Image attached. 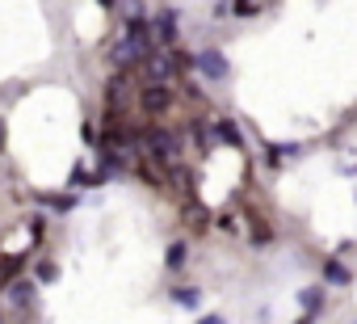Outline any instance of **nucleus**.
<instances>
[{"label": "nucleus", "instance_id": "nucleus-1", "mask_svg": "<svg viewBox=\"0 0 357 324\" xmlns=\"http://www.w3.org/2000/svg\"><path fill=\"white\" fill-rule=\"evenodd\" d=\"M194 72H198L202 80H227V76H231V64H227V55H223V51L206 47V51H198V55H194Z\"/></svg>", "mask_w": 357, "mask_h": 324}, {"label": "nucleus", "instance_id": "nucleus-2", "mask_svg": "<svg viewBox=\"0 0 357 324\" xmlns=\"http://www.w3.org/2000/svg\"><path fill=\"white\" fill-rule=\"evenodd\" d=\"M151 34H155L160 47H172L176 38H181V13H176V9H160L151 17Z\"/></svg>", "mask_w": 357, "mask_h": 324}, {"label": "nucleus", "instance_id": "nucleus-3", "mask_svg": "<svg viewBox=\"0 0 357 324\" xmlns=\"http://www.w3.org/2000/svg\"><path fill=\"white\" fill-rule=\"evenodd\" d=\"M143 143H147V152H151V156H160V160H176V152H181V139H176L172 131H164V126L147 131V135H143Z\"/></svg>", "mask_w": 357, "mask_h": 324}, {"label": "nucleus", "instance_id": "nucleus-4", "mask_svg": "<svg viewBox=\"0 0 357 324\" xmlns=\"http://www.w3.org/2000/svg\"><path fill=\"white\" fill-rule=\"evenodd\" d=\"M176 68H181V64H176L172 51H151V59H147V76H151V84H168Z\"/></svg>", "mask_w": 357, "mask_h": 324}, {"label": "nucleus", "instance_id": "nucleus-5", "mask_svg": "<svg viewBox=\"0 0 357 324\" xmlns=\"http://www.w3.org/2000/svg\"><path fill=\"white\" fill-rule=\"evenodd\" d=\"M139 105H143L147 114H164V110L172 105V89H168V84H147V89H143V101H139Z\"/></svg>", "mask_w": 357, "mask_h": 324}, {"label": "nucleus", "instance_id": "nucleus-6", "mask_svg": "<svg viewBox=\"0 0 357 324\" xmlns=\"http://www.w3.org/2000/svg\"><path fill=\"white\" fill-rule=\"evenodd\" d=\"M324 282H328V286H349L353 274H349V265H344L340 257H328V261H324Z\"/></svg>", "mask_w": 357, "mask_h": 324}, {"label": "nucleus", "instance_id": "nucleus-7", "mask_svg": "<svg viewBox=\"0 0 357 324\" xmlns=\"http://www.w3.org/2000/svg\"><path fill=\"white\" fill-rule=\"evenodd\" d=\"M298 303H303L307 320L319 316V307H324V286H303V290H298Z\"/></svg>", "mask_w": 357, "mask_h": 324}, {"label": "nucleus", "instance_id": "nucleus-8", "mask_svg": "<svg viewBox=\"0 0 357 324\" xmlns=\"http://www.w3.org/2000/svg\"><path fill=\"white\" fill-rule=\"evenodd\" d=\"M185 257H190V244H185V240H172L168 253H164V265L176 274V270H185Z\"/></svg>", "mask_w": 357, "mask_h": 324}, {"label": "nucleus", "instance_id": "nucleus-9", "mask_svg": "<svg viewBox=\"0 0 357 324\" xmlns=\"http://www.w3.org/2000/svg\"><path fill=\"white\" fill-rule=\"evenodd\" d=\"M172 303H176V307H185V311H198L202 290H198V286H176V290H172Z\"/></svg>", "mask_w": 357, "mask_h": 324}, {"label": "nucleus", "instance_id": "nucleus-10", "mask_svg": "<svg viewBox=\"0 0 357 324\" xmlns=\"http://www.w3.org/2000/svg\"><path fill=\"white\" fill-rule=\"evenodd\" d=\"M215 135H219L223 143H231V147H240V143H244L240 126H236V122H227V118H219V122H215Z\"/></svg>", "mask_w": 357, "mask_h": 324}, {"label": "nucleus", "instance_id": "nucleus-11", "mask_svg": "<svg viewBox=\"0 0 357 324\" xmlns=\"http://www.w3.org/2000/svg\"><path fill=\"white\" fill-rule=\"evenodd\" d=\"M9 299H13L17 307H30V303H34V282H13V286H9Z\"/></svg>", "mask_w": 357, "mask_h": 324}, {"label": "nucleus", "instance_id": "nucleus-12", "mask_svg": "<svg viewBox=\"0 0 357 324\" xmlns=\"http://www.w3.org/2000/svg\"><path fill=\"white\" fill-rule=\"evenodd\" d=\"M55 278H59V265H55L51 257H43L38 270H34V282H55Z\"/></svg>", "mask_w": 357, "mask_h": 324}, {"label": "nucleus", "instance_id": "nucleus-13", "mask_svg": "<svg viewBox=\"0 0 357 324\" xmlns=\"http://www.w3.org/2000/svg\"><path fill=\"white\" fill-rule=\"evenodd\" d=\"M231 13H236V17H257V13H261V9H257V5H236V9H231Z\"/></svg>", "mask_w": 357, "mask_h": 324}, {"label": "nucleus", "instance_id": "nucleus-14", "mask_svg": "<svg viewBox=\"0 0 357 324\" xmlns=\"http://www.w3.org/2000/svg\"><path fill=\"white\" fill-rule=\"evenodd\" d=\"M198 324H227V320H223V316H202Z\"/></svg>", "mask_w": 357, "mask_h": 324}, {"label": "nucleus", "instance_id": "nucleus-15", "mask_svg": "<svg viewBox=\"0 0 357 324\" xmlns=\"http://www.w3.org/2000/svg\"><path fill=\"white\" fill-rule=\"evenodd\" d=\"M0 147H5V126H0Z\"/></svg>", "mask_w": 357, "mask_h": 324}, {"label": "nucleus", "instance_id": "nucleus-16", "mask_svg": "<svg viewBox=\"0 0 357 324\" xmlns=\"http://www.w3.org/2000/svg\"><path fill=\"white\" fill-rule=\"evenodd\" d=\"M303 324H307V320H303Z\"/></svg>", "mask_w": 357, "mask_h": 324}]
</instances>
